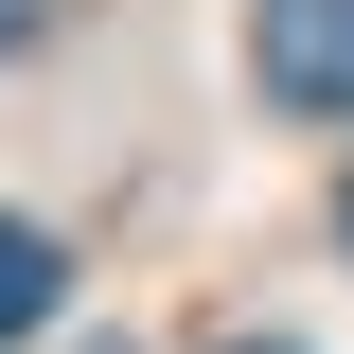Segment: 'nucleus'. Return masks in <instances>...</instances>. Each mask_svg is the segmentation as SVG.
Wrapping results in <instances>:
<instances>
[{
	"mask_svg": "<svg viewBox=\"0 0 354 354\" xmlns=\"http://www.w3.org/2000/svg\"><path fill=\"white\" fill-rule=\"evenodd\" d=\"M337 248H354V195H337Z\"/></svg>",
	"mask_w": 354,
	"mask_h": 354,
	"instance_id": "20e7f679",
	"label": "nucleus"
},
{
	"mask_svg": "<svg viewBox=\"0 0 354 354\" xmlns=\"http://www.w3.org/2000/svg\"><path fill=\"white\" fill-rule=\"evenodd\" d=\"M248 354H283V337H248Z\"/></svg>",
	"mask_w": 354,
	"mask_h": 354,
	"instance_id": "39448f33",
	"label": "nucleus"
},
{
	"mask_svg": "<svg viewBox=\"0 0 354 354\" xmlns=\"http://www.w3.org/2000/svg\"><path fill=\"white\" fill-rule=\"evenodd\" d=\"M248 71H266V106L354 124V0H266L248 18Z\"/></svg>",
	"mask_w": 354,
	"mask_h": 354,
	"instance_id": "f257e3e1",
	"label": "nucleus"
},
{
	"mask_svg": "<svg viewBox=\"0 0 354 354\" xmlns=\"http://www.w3.org/2000/svg\"><path fill=\"white\" fill-rule=\"evenodd\" d=\"M36 18H53V0H0V53H36Z\"/></svg>",
	"mask_w": 354,
	"mask_h": 354,
	"instance_id": "7ed1b4c3",
	"label": "nucleus"
},
{
	"mask_svg": "<svg viewBox=\"0 0 354 354\" xmlns=\"http://www.w3.org/2000/svg\"><path fill=\"white\" fill-rule=\"evenodd\" d=\"M53 283H71V266H53V230H18V213H0V337H36V319H53Z\"/></svg>",
	"mask_w": 354,
	"mask_h": 354,
	"instance_id": "f03ea898",
	"label": "nucleus"
}]
</instances>
